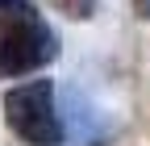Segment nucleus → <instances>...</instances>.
Segmentation results:
<instances>
[{"label":"nucleus","instance_id":"nucleus-4","mask_svg":"<svg viewBox=\"0 0 150 146\" xmlns=\"http://www.w3.org/2000/svg\"><path fill=\"white\" fill-rule=\"evenodd\" d=\"M138 4H142V17H146V13H150V0H138Z\"/></svg>","mask_w":150,"mask_h":146},{"label":"nucleus","instance_id":"nucleus-2","mask_svg":"<svg viewBox=\"0 0 150 146\" xmlns=\"http://www.w3.org/2000/svg\"><path fill=\"white\" fill-rule=\"evenodd\" d=\"M4 121H8V130L21 138L25 146H59L63 134H67L50 79L17 84L13 92L4 96Z\"/></svg>","mask_w":150,"mask_h":146},{"label":"nucleus","instance_id":"nucleus-1","mask_svg":"<svg viewBox=\"0 0 150 146\" xmlns=\"http://www.w3.org/2000/svg\"><path fill=\"white\" fill-rule=\"evenodd\" d=\"M54 59H59V33L33 13L29 0L0 9V79L42 71Z\"/></svg>","mask_w":150,"mask_h":146},{"label":"nucleus","instance_id":"nucleus-3","mask_svg":"<svg viewBox=\"0 0 150 146\" xmlns=\"http://www.w3.org/2000/svg\"><path fill=\"white\" fill-rule=\"evenodd\" d=\"M54 9L67 13L71 21H88V17L96 13V0H54Z\"/></svg>","mask_w":150,"mask_h":146}]
</instances>
